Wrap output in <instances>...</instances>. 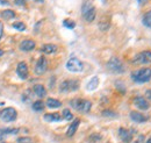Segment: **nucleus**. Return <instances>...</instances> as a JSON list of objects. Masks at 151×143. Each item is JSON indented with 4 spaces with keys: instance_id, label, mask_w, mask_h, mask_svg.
Wrapping results in <instances>:
<instances>
[{
    "instance_id": "7c9ffc66",
    "label": "nucleus",
    "mask_w": 151,
    "mask_h": 143,
    "mask_svg": "<svg viewBox=\"0 0 151 143\" xmlns=\"http://www.w3.org/2000/svg\"><path fill=\"white\" fill-rule=\"evenodd\" d=\"M18 143H34L30 137H20L18 139Z\"/></svg>"
},
{
    "instance_id": "2f4dec72",
    "label": "nucleus",
    "mask_w": 151,
    "mask_h": 143,
    "mask_svg": "<svg viewBox=\"0 0 151 143\" xmlns=\"http://www.w3.org/2000/svg\"><path fill=\"white\" fill-rule=\"evenodd\" d=\"M144 142H145V136H144V135H139V136L137 137V140L134 143H144Z\"/></svg>"
},
{
    "instance_id": "72a5a7b5",
    "label": "nucleus",
    "mask_w": 151,
    "mask_h": 143,
    "mask_svg": "<svg viewBox=\"0 0 151 143\" xmlns=\"http://www.w3.org/2000/svg\"><path fill=\"white\" fill-rule=\"evenodd\" d=\"M145 98H147L149 101H151V89L148 90V91L145 92Z\"/></svg>"
},
{
    "instance_id": "20e7f679",
    "label": "nucleus",
    "mask_w": 151,
    "mask_h": 143,
    "mask_svg": "<svg viewBox=\"0 0 151 143\" xmlns=\"http://www.w3.org/2000/svg\"><path fill=\"white\" fill-rule=\"evenodd\" d=\"M70 104H71V106L75 108V109L81 112V113L90 112V109L92 107V103L90 100H84V99H75Z\"/></svg>"
},
{
    "instance_id": "393cba45",
    "label": "nucleus",
    "mask_w": 151,
    "mask_h": 143,
    "mask_svg": "<svg viewBox=\"0 0 151 143\" xmlns=\"http://www.w3.org/2000/svg\"><path fill=\"white\" fill-rule=\"evenodd\" d=\"M63 26L65 28H68V29H73L76 27V22L72 21V20H70V19H66V20L63 21Z\"/></svg>"
},
{
    "instance_id": "0eeeda50",
    "label": "nucleus",
    "mask_w": 151,
    "mask_h": 143,
    "mask_svg": "<svg viewBox=\"0 0 151 143\" xmlns=\"http://www.w3.org/2000/svg\"><path fill=\"white\" fill-rule=\"evenodd\" d=\"M66 69L71 72H81L84 69V64L78 58L72 57L66 62Z\"/></svg>"
},
{
    "instance_id": "f8f14e48",
    "label": "nucleus",
    "mask_w": 151,
    "mask_h": 143,
    "mask_svg": "<svg viewBox=\"0 0 151 143\" xmlns=\"http://www.w3.org/2000/svg\"><path fill=\"white\" fill-rule=\"evenodd\" d=\"M17 73L21 79H27L28 78V66L24 62H20L17 68Z\"/></svg>"
},
{
    "instance_id": "4468645a",
    "label": "nucleus",
    "mask_w": 151,
    "mask_h": 143,
    "mask_svg": "<svg viewBox=\"0 0 151 143\" xmlns=\"http://www.w3.org/2000/svg\"><path fill=\"white\" fill-rule=\"evenodd\" d=\"M36 47V43L33 40H24L20 43V49L22 51H32Z\"/></svg>"
},
{
    "instance_id": "58836bf2",
    "label": "nucleus",
    "mask_w": 151,
    "mask_h": 143,
    "mask_svg": "<svg viewBox=\"0 0 151 143\" xmlns=\"http://www.w3.org/2000/svg\"><path fill=\"white\" fill-rule=\"evenodd\" d=\"M2 55H4V51H2V50H1V49H0V57H1V56H2Z\"/></svg>"
},
{
    "instance_id": "4c0bfd02",
    "label": "nucleus",
    "mask_w": 151,
    "mask_h": 143,
    "mask_svg": "<svg viewBox=\"0 0 151 143\" xmlns=\"http://www.w3.org/2000/svg\"><path fill=\"white\" fill-rule=\"evenodd\" d=\"M34 1H36V2H44V0H34Z\"/></svg>"
},
{
    "instance_id": "1a4fd4ad",
    "label": "nucleus",
    "mask_w": 151,
    "mask_h": 143,
    "mask_svg": "<svg viewBox=\"0 0 151 143\" xmlns=\"http://www.w3.org/2000/svg\"><path fill=\"white\" fill-rule=\"evenodd\" d=\"M47 69H48V61L44 56H41L36 62V65H35V73L37 76H41L47 71Z\"/></svg>"
},
{
    "instance_id": "f257e3e1",
    "label": "nucleus",
    "mask_w": 151,
    "mask_h": 143,
    "mask_svg": "<svg viewBox=\"0 0 151 143\" xmlns=\"http://www.w3.org/2000/svg\"><path fill=\"white\" fill-rule=\"evenodd\" d=\"M81 14L84 19L87 21V22H92L95 19L96 15V12H95V7L93 6V4L90 1V0H85L83 2V6H81Z\"/></svg>"
},
{
    "instance_id": "9b49d317",
    "label": "nucleus",
    "mask_w": 151,
    "mask_h": 143,
    "mask_svg": "<svg viewBox=\"0 0 151 143\" xmlns=\"http://www.w3.org/2000/svg\"><path fill=\"white\" fill-rule=\"evenodd\" d=\"M134 104H135L136 107L142 109V110H147V109L150 108V103H149L148 99L144 98V97H136V98L134 99Z\"/></svg>"
},
{
    "instance_id": "412c9836",
    "label": "nucleus",
    "mask_w": 151,
    "mask_h": 143,
    "mask_svg": "<svg viewBox=\"0 0 151 143\" xmlns=\"http://www.w3.org/2000/svg\"><path fill=\"white\" fill-rule=\"evenodd\" d=\"M1 18L5 19V20H11V19L15 18V12L12 9H5L1 13Z\"/></svg>"
},
{
    "instance_id": "423d86ee",
    "label": "nucleus",
    "mask_w": 151,
    "mask_h": 143,
    "mask_svg": "<svg viewBox=\"0 0 151 143\" xmlns=\"http://www.w3.org/2000/svg\"><path fill=\"white\" fill-rule=\"evenodd\" d=\"M79 89V82L76 79H69V80H64L60 85H59V91L62 93H68V92H72Z\"/></svg>"
},
{
    "instance_id": "f03ea898",
    "label": "nucleus",
    "mask_w": 151,
    "mask_h": 143,
    "mask_svg": "<svg viewBox=\"0 0 151 143\" xmlns=\"http://www.w3.org/2000/svg\"><path fill=\"white\" fill-rule=\"evenodd\" d=\"M132 78L136 83H147L151 79V69L150 68H142L137 71L132 72Z\"/></svg>"
},
{
    "instance_id": "b1692460",
    "label": "nucleus",
    "mask_w": 151,
    "mask_h": 143,
    "mask_svg": "<svg viewBox=\"0 0 151 143\" xmlns=\"http://www.w3.org/2000/svg\"><path fill=\"white\" fill-rule=\"evenodd\" d=\"M62 116H63V119L64 120H68V121H70V120H72L73 119V114L71 113V110L70 109H68V108H65L63 112H62Z\"/></svg>"
},
{
    "instance_id": "2eb2a0df",
    "label": "nucleus",
    "mask_w": 151,
    "mask_h": 143,
    "mask_svg": "<svg viewBox=\"0 0 151 143\" xmlns=\"http://www.w3.org/2000/svg\"><path fill=\"white\" fill-rule=\"evenodd\" d=\"M62 115H59L58 113H49L44 115V120L47 122H59L62 120Z\"/></svg>"
},
{
    "instance_id": "bb28decb",
    "label": "nucleus",
    "mask_w": 151,
    "mask_h": 143,
    "mask_svg": "<svg viewBox=\"0 0 151 143\" xmlns=\"http://www.w3.org/2000/svg\"><path fill=\"white\" fill-rule=\"evenodd\" d=\"M13 28H15L17 30H20V32H23V30H26V25L23 22H14Z\"/></svg>"
},
{
    "instance_id": "39448f33",
    "label": "nucleus",
    "mask_w": 151,
    "mask_h": 143,
    "mask_svg": "<svg viewBox=\"0 0 151 143\" xmlns=\"http://www.w3.org/2000/svg\"><path fill=\"white\" fill-rule=\"evenodd\" d=\"M17 116H18V113L13 107H6L0 110V119L2 121H5V122L15 121Z\"/></svg>"
},
{
    "instance_id": "dca6fc26",
    "label": "nucleus",
    "mask_w": 151,
    "mask_h": 143,
    "mask_svg": "<svg viewBox=\"0 0 151 143\" xmlns=\"http://www.w3.org/2000/svg\"><path fill=\"white\" fill-rule=\"evenodd\" d=\"M79 125H80V120H79V119H76L75 121H72V124L70 125L69 129H68V131H66V135H68L69 137L73 136L75 133L77 131V129H78V127H79Z\"/></svg>"
},
{
    "instance_id": "ddd939ff",
    "label": "nucleus",
    "mask_w": 151,
    "mask_h": 143,
    "mask_svg": "<svg viewBox=\"0 0 151 143\" xmlns=\"http://www.w3.org/2000/svg\"><path fill=\"white\" fill-rule=\"evenodd\" d=\"M130 119L134 122H137V124H143V122L148 121V116H145L144 114H142L139 112H136V110L130 112Z\"/></svg>"
},
{
    "instance_id": "c85d7f7f",
    "label": "nucleus",
    "mask_w": 151,
    "mask_h": 143,
    "mask_svg": "<svg viewBox=\"0 0 151 143\" xmlns=\"http://www.w3.org/2000/svg\"><path fill=\"white\" fill-rule=\"evenodd\" d=\"M88 140H90L91 142H98V141L101 140V135H100V134H92Z\"/></svg>"
},
{
    "instance_id": "c9c22d12",
    "label": "nucleus",
    "mask_w": 151,
    "mask_h": 143,
    "mask_svg": "<svg viewBox=\"0 0 151 143\" xmlns=\"http://www.w3.org/2000/svg\"><path fill=\"white\" fill-rule=\"evenodd\" d=\"M0 4L1 5H9V2L8 1H5V0H0Z\"/></svg>"
},
{
    "instance_id": "9d476101",
    "label": "nucleus",
    "mask_w": 151,
    "mask_h": 143,
    "mask_svg": "<svg viewBox=\"0 0 151 143\" xmlns=\"http://www.w3.org/2000/svg\"><path fill=\"white\" fill-rule=\"evenodd\" d=\"M134 134H135L134 129H126V128H120L119 129V136L122 140V142L124 143L132 142Z\"/></svg>"
},
{
    "instance_id": "6e6552de",
    "label": "nucleus",
    "mask_w": 151,
    "mask_h": 143,
    "mask_svg": "<svg viewBox=\"0 0 151 143\" xmlns=\"http://www.w3.org/2000/svg\"><path fill=\"white\" fill-rule=\"evenodd\" d=\"M132 62L141 63V64H149V63H151V51L150 50H145V51L139 53L134 57Z\"/></svg>"
},
{
    "instance_id": "e433bc0d",
    "label": "nucleus",
    "mask_w": 151,
    "mask_h": 143,
    "mask_svg": "<svg viewBox=\"0 0 151 143\" xmlns=\"http://www.w3.org/2000/svg\"><path fill=\"white\" fill-rule=\"evenodd\" d=\"M148 0H137V2L139 4V5H143V4H145Z\"/></svg>"
},
{
    "instance_id": "473e14b6",
    "label": "nucleus",
    "mask_w": 151,
    "mask_h": 143,
    "mask_svg": "<svg viewBox=\"0 0 151 143\" xmlns=\"http://www.w3.org/2000/svg\"><path fill=\"white\" fill-rule=\"evenodd\" d=\"M14 2H15L18 6H24V5H26V0H14Z\"/></svg>"
},
{
    "instance_id": "6ab92c4d",
    "label": "nucleus",
    "mask_w": 151,
    "mask_h": 143,
    "mask_svg": "<svg viewBox=\"0 0 151 143\" xmlns=\"http://www.w3.org/2000/svg\"><path fill=\"white\" fill-rule=\"evenodd\" d=\"M41 50L44 54H54L57 51V47L55 44H44Z\"/></svg>"
},
{
    "instance_id": "5701e85b",
    "label": "nucleus",
    "mask_w": 151,
    "mask_h": 143,
    "mask_svg": "<svg viewBox=\"0 0 151 143\" xmlns=\"http://www.w3.org/2000/svg\"><path fill=\"white\" fill-rule=\"evenodd\" d=\"M143 25L148 28H151V11H149L148 13L144 14L143 17Z\"/></svg>"
},
{
    "instance_id": "aec40b11",
    "label": "nucleus",
    "mask_w": 151,
    "mask_h": 143,
    "mask_svg": "<svg viewBox=\"0 0 151 143\" xmlns=\"http://www.w3.org/2000/svg\"><path fill=\"white\" fill-rule=\"evenodd\" d=\"M47 106L49 108H58L62 106V103L59 100H57L55 98H48L47 100Z\"/></svg>"
},
{
    "instance_id": "f704fd0d",
    "label": "nucleus",
    "mask_w": 151,
    "mask_h": 143,
    "mask_svg": "<svg viewBox=\"0 0 151 143\" xmlns=\"http://www.w3.org/2000/svg\"><path fill=\"white\" fill-rule=\"evenodd\" d=\"M2 34H4V25H2V22H0V40L2 37Z\"/></svg>"
},
{
    "instance_id": "7ed1b4c3",
    "label": "nucleus",
    "mask_w": 151,
    "mask_h": 143,
    "mask_svg": "<svg viewBox=\"0 0 151 143\" xmlns=\"http://www.w3.org/2000/svg\"><path fill=\"white\" fill-rule=\"evenodd\" d=\"M107 69L109 70V71L112 72V73H123L124 72V65H123V63L121 62V59L120 58H117V57H112L108 62H107Z\"/></svg>"
},
{
    "instance_id": "a878e982",
    "label": "nucleus",
    "mask_w": 151,
    "mask_h": 143,
    "mask_svg": "<svg viewBox=\"0 0 151 143\" xmlns=\"http://www.w3.org/2000/svg\"><path fill=\"white\" fill-rule=\"evenodd\" d=\"M99 28L101 29V30H107V29H109V21H106V20H101L100 21V23H99Z\"/></svg>"
},
{
    "instance_id": "a211bd4d",
    "label": "nucleus",
    "mask_w": 151,
    "mask_h": 143,
    "mask_svg": "<svg viewBox=\"0 0 151 143\" xmlns=\"http://www.w3.org/2000/svg\"><path fill=\"white\" fill-rule=\"evenodd\" d=\"M99 86V78L98 77H93L86 85V90L87 91H94V90L98 89Z\"/></svg>"
},
{
    "instance_id": "ea45409f",
    "label": "nucleus",
    "mask_w": 151,
    "mask_h": 143,
    "mask_svg": "<svg viewBox=\"0 0 151 143\" xmlns=\"http://www.w3.org/2000/svg\"><path fill=\"white\" fill-rule=\"evenodd\" d=\"M145 143H151V137H150V139H149V140H148V141H147Z\"/></svg>"
},
{
    "instance_id": "f3484780",
    "label": "nucleus",
    "mask_w": 151,
    "mask_h": 143,
    "mask_svg": "<svg viewBox=\"0 0 151 143\" xmlns=\"http://www.w3.org/2000/svg\"><path fill=\"white\" fill-rule=\"evenodd\" d=\"M34 93L37 95L38 98H43V97H45V94H47V90H45V87H44L43 85L36 84V85L34 86Z\"/></svg>"
},
{
    "instance_id": "a19ab883",
    "label": "nucleus",
    "mask_w": 151,
    "mask_h": 143,
    "mask_svg": "<svg viewBox=\"0 0 151 143\" xmlns=\"http://www.w3.org/2000/svg\"><path fill=\"white\" fill-rule=\"evenodd\" d=\"M1 143H6V142H1Z\"/></svg>"
},
{
    "instance_id": "c756f323",
    "label": "nucleus",
    "mask_w": 151,
    "mask_h": 143,
    "mask_svg": "<svg viewBox=\"0 0 151 143\" xmlns=\"http://www.w3.org/2000/svg\"><path fill=\"white\" fill-rule=\"evenodd\" d=\"M102 115H104V116H108V118H114V116H116V113H114L113 110L106 109V110L102 112Z\"/></svg>"
},
{
    "instance_id": "cd10ccee",
    "label": "nucleus",
    "mask_w": 151,
    "mask_h": 143,
    "mask_svg": "<svg viewBox=\"0 0 151 143\" xmlns=\"http://www.w3.org/2000/svg\"><path fill=\"white\" fill-rule=\"evenodd\" d=\"M1 131L4 134H18L19 133V129L18 128H6V129H2Z\"/></svg>"
},
{
    "instance_id": "4be33fe9",
    "label": "nucleus",
    "mask_w": 151,
    "mask_h": 143,
    "mask_svg": "<svg viewBox=\"0 0 151 143\" xmlns=\"http://www.w3.org/2000/svg\"><path fill=\"white\" fill-rule=\"evenodd\" d=\"M44 107H45V105H44V103L42 100H37V101H35L33 104V109L35 112H42L44 109Z\"/></svg>"
}]
</instances>
